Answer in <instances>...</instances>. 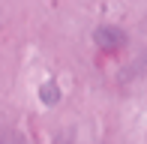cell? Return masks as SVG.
Returning a JSON list of instances; mask_svg holds the SVG:
<instances>
[{
    "instance_id": "obj_1",
    "label": "cell",
    "mask_w": 147,
    "mask_h": 144,
    "mask_svg": "<svg viewBox=\"0 0 147 144\" xmlns=\"http://www.w3.org/2000/svg\"><path fill=\"white\" fill-rule=\"evenodd\" d=\"M96 42L102 45L105 51H117L120 45L126 42V36H123V30H117V27H102V30H96Z\"/></svg>"
},
{
    "instance_id": "obj_2",
    "label": "cell",
    "mask_w": 147,
    "mask_h": 144,
    "mask_svg": "<svg viewBox=\"0 0 147 144\" xmlns=\"http://www.w3.org/2000/svg\"><path fill=\"white\" fill-rule=\"evenodd\" d=\"M42 99L54 102V99H57V96H54V87H42Z\"/></svg>"
}]
</instances>
